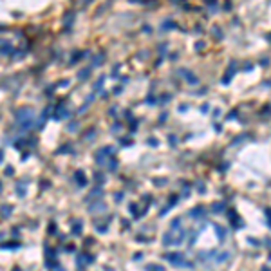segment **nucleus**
Listing matches in <instances>:
<instances>
[{
	"mask_svg": "<svg viewBox=\"0 0 271 271\" xmlns=\"http://www.w3.org/2000/svg\"><path fill=\"white\" fill-rule=\"evenodd\" d=\"M222 210H224V204H222V202L213 204V211H222Z\"/></svg>",
	"mask_w": 271,
	"mask_h": 271,
	"instance_id": "obj_1",
	"label": "nucleus"
},
{
	"mask_svg": "<svg viewBox=\"0 0 271 271\" xmlns=\"http://www.w3.org/2000/svg\"><path fill=\"white\" fill-rule=\"evenodd\" d=\"M215 232H217V235H219V239H224V230H222L221 226H215Z\"/></svg>",
	"mask_w": 271,
	"mask_h": 271,
	"instance_id": "obj_2",
	"label": "nucleus"
}]
</instances>
